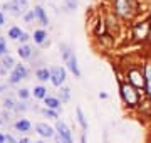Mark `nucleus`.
<instances>
[{"label": "nucleus", "instance_id": "f257e3e1", "mask_svg": "<svg viewBox=\"0 0 151 143\" xmlns=\"http://www.w3.org/2000/svg\"><path fill=\"white\" fill-rule=\"evenodd\" d=\"M60 54H62L65 64H67V67L70 71L74 72L76 76H81V71H79V66H77V57H76L74 51L70 49L67 44H62L60 46Z\"/></svg>", "mask_w": 151, "mask_h": 143}, {"label": "nucleus", "instance_id": "f03ea898", "mask_svg": "<svg viewBox=\"0 0 151 143\" xmlns=\"http://www.w3.org/2000/svg\"><path fill=\"white\" fill-rule=\"evenodd\" d=\"M116 12L124 19H129L136 12V0H116Z\"/></svg>", "mask_w": 151, "mask_h": 143}, {"label": "nucleus", "instance_id": "7ed1b4c3", "mask_svg": "<svg viewBox=\"0 0 151 143\" xmlns=\"http://www.w3.org/2000/svg\"><path fill=\"white\" fill-rule=\"evenodd\" d=\"M27 7H29L27 0H12V2L4 4V10L12 14L14 17H20L27 12Z\"/></svg>", "mask_w": 151, "mask_h": 143}, {"label": "nucleus", "instance_id": "20e7f679", "mask_svg": "<svg viewBox=\"0 0 151 143\" xmlns=\"http://www.w3.org/2000/svg\"><path fill=\"white\" fill-rule=\"evenodd\" d=\"M121 96L123 99L128 103L129 106H136L138 101H139V96H138V91H136L131 84H121Z\"/></svg>", "mask_w": 151, "mask_h": 143}, {"label": "nucleus", "instance_id": "39448f33", "mask_svg": "<svg viewBox=\"0 0 151 143\" xmlns=\"http://www.w3.org/2000/svg\"><path fill=\"white\" fill-rule=\"evenodd\" d=\"M25 77H27V69L22 66V64H15V67H14L10 77H9V83H10V84H17L20 79H25Z\"/></svg>", "mask_w": 151, "mask_h": 143}, {"label": "nucleus", "instance_id": "423d86ee", "mask_svg": "<svg viewBox=\"0 0 151 143\" xmlns=\"http://www.w3.org/2000/svg\"><path fill=\"white\" fill-rule=\"evenodd\" d=\"M50 81H52L54 86L59 88L60 84L65 81V71L62 69V67H59V66H54L52 69H50Z\"/></svg>", "mask_w": 151, "mask_h": 143}, {"label": "nucleus", "instance_id": "0eeeda50", "mask_svg": "<svg viewBox=\"0 0 151 143\" xmlns=\"http://www.w3.org/2000/svg\"><path fill=\"white\" fill-rule=\"evenodd\" d=\"M129 81L134 84L136 88H145L146 86V79L143 77V74H141L139 71H136V69L129 71Z\"/></svg>", "mask_w": 151, "mask_h": 143}, {"label": "nucleus", "instance_id": "6e6552de", "mask_svg": "<svg viewBox=\"0 0 151 143\" xmlns=\"http://www.w3.org/2000/svg\"><path fill=\"white\" fill-rule=\"evenodd\" d=\"M35 130H37V133L40 136H45V138L54 136V130L49 126V125H45V123H37L35 125Z\"/></svg>", "mask_w": 151, "mask_h": 143}, {"label": "nucleus", "instance_id": "1a4fd4ad", "mask_svg": "<svg viewBox=\"0 0 151 143\" xmlns=\"http://www.w3.org/2000/svg\"><path fill=\"white\" fill-rule=\"evenodd\" d=\"M45 105H47V108H50V110H59L60 108V99L59 98H52V96H45Z\"/></svg>", "mask_w": 151, "mask_h": 143}, {"label": "nucleus", "instance_id": "9d476101", "mask_svg": "<svg viewBox=\"0 0 151 143\" xmlns=\"http://www.w3.org/2000/svg\"><path fill=\"white\" fill-rule=\"evenodd\" d=\"M55 130L59 131V135H62V136H65V138H69V140H72V138H70V130L65 126L62 121H57V125H55Z\"/></svg>", "mask_w": 151, "mask_h": 143}, {"label": "nucleus", "instance_id": "9b49d317", "mask_svg": "<svg viewBox=\"0 0 151 143\" xmlns=\"http://www.w3.org/2000/svg\"><path fill=\"white\" fill-rule=\"evenodd\" d=\"M0 64H2V72L5 71V69H14L15 67V62H14V57L12 56H5Z\"/></svg>", "mask_w": 151, "mask_h": 143}, {"label": "nucleus", "instance_id": "f8f14e48", "mask_svg": "<svg viewBox=\"0 0 151 143\" xmlns=\"http://www.w3.org/2000/svg\"><path fill=\"white\" fill-rule=\"evenodd\" d=\"M34 12H35V17L40 20V24H42V25H47L49 19H47V15H45V12H44L42 7H35V10H34Z\"/></svg>", "mask_w": 151, "mask_h": 143}, {"label": "nucleus", "instance_id": "ddd939ff", "mask_svg": "<svg viewBox=\"0 0 151 143\" xmlns=\"http://www.w3.org/2000/svg\"><path fill=\"white\" fill-rule=\"evenodd\" d=\"M19 56H20L22 59H29V57L32 56V47L27 46V44L20 46V47H19Z\"/></svg>", "mask_w": 151, "mask_h": 143}, {"label": "nucleus", "instance_id": "4468645a", "mask_svg": "<svg viewBox=\"0 0 151 143\" xmlns=\"http://www.w3.org/2000/svg\"><path fill=\"white\" fill-rule=\"evenodd\" d=\"M15 128L19 131H29L30 130V121L29 120H20L15 123Z\"/></svg>", "mask_w": 151, "mask_h": 143}, {"label": "nucleus", "instance_id": "2eb2a0df", "mask_svg": "<svg viewBox=\"0 0 151 143\" xmlns=\"http://www.w3.org/2000/svg\"><path fill=\"white\" fill-rule=\"evenodd\" d=\"M45 39H47L45 30H35V32H34V40H35L37 44H44V42H45Z\"/></svg>", "mask_w": 151, "mask_h": 143}, {"label": "nucleus", "instance_id": "dca6fc26", "mask_svg": "<svg viewBox=\"0 0 151 143\" xmlns=\"http://www.w3.org/2000/svg\"><path fill=\"white\" fill-rule=\"evenodd\" d=\"M37 77L40 79V81H49V79H50V69H45V67L39 69V71H37Z\"/></svg>", "mask_w": 151, "mask_h": 143}, {"label": "nucleus", "instance_id": "f3484780", "mask_svg": "<svg viewBox=\"0 0 151 143\" xmlns=\"http://www.w3.org/2000/svg\"><path fill=\"white\" fill-rule=\"evenodd\" d=\"M76 113H77V121H79V125L82 126V130H87V121H86V118H84L82 110H81V108H77V110H76Z\"/></svg>", "mask_w": 151, "mask_h": 143}, {"label": "nucleus", "instance_id": "a211bd4d", "mask_svg": "<svg viewBox=\"0 0 151 143\" xmlns=\"http://www.w3.org/2000/svg\"><path fill=\"white\" fill-rule=\"evenodd\" d=\"M34 96L39 99H45V96H47V89L44 88V86H37V88L34 89Z\"/></svg>", "mask_w": 151, "mask_h": 143}, {"label": "nucleus", "instance_id": "6ab92c4d", "mask_svg": "<svg viewBox=\"0 0 151 143\" xmlns=\"http://www.w3.org/2000/svg\"><path fill=\"white\" fill-rule=\"evenodd\" d=\"M20 35H22L20 27H10V30H9V37H10V39L17 40V39H20Z\"/></svg>", "mask_w": 151, "mask_h": 143}, {"label": "nucleus", "instance_id": "aec40b11", "mask_svg": "<svg viewBox=\"0 0 151 143\" xmlns=\"http://www.w3.org/2000/svg\"><path fill=\"white\" fill-rule=\"evenodd\" d=\"M146 91L151 96V64L146 67Z\"/></svg>", "mask_w": 151, "mask_h": 143}, {"label": "nucleus", "instance_id": "412c9836", "mask_svg": "<svg viewBox=\"0 0 151 143\" xmlns=\"http://www.w3.org/2000/svg\"><path fill=\"white\" fill-rule=\"evenodd\" d=\"M59 96H60V101H69V98H70V94H69V89L67 88H62L60 89V93H59Z\"/></svg>", "mask_w": 151, "mask_h": 143}, {"label": "nucleus", "instance_id": "4be33fe9", "mask_svg": "<svg viewBox=\"0 0 151 143\" xmlns=\"http://www.w3.org/2000/svg\"><path fill=\"white\" fill-rule=\"evenodd\" d=\"M65 7H67V10H74V9H77V2L76 0H65Z\"/></svg>", "mask_w": 151, "mask_h": 143}, {"label": "nucleus", "instance_id": "5701e85b", "mask_svg": "<svg viewBox=\"0 0 151 143\" xmlns=\"http://www.w3.org/2000/svg\"><path fill=\"white\" fill-rule=\"evenodd\" d=\"M7 54V42L4 39H0V56H5Z\"/></svg>", "mask_w": 151, "mask_h": 143}, {"label": "nucleus", "instance_id": "b1692460", "mask_svg": "<svg viewBox=\"0 0 151 143\" xmlns=\"http://www.w3.org/2000/svg\"><path fill=\"white\" fill-rule=\"evenodd\" d=\"M55 142H57V143H72V140L62 136V135H57V136H55Z\"/></svg>", "mask_w": 151, "mask_h": 143}, {"label": "nucleus", "instance_id": "393cba45", "mask_svg": "<svg viewBox=\"0 0 151 143\" xmlns=\"http://www.w3.org/2000/svg\"><path fill=\"white\" fill-rule=\"evenodd\" d=\"M44 113H45L49 118H54V120H57V113H55V110H50V108H47Z\"/></svg>", "mask_w": 151, "mask_h": 143}, {"label": "nucleus", "instance_id": "a878e982", "mask_svg": "<svg viewBox=\"0 0 151 143\" xmlns=\"http://www.w3.org/2000/svg\"><path fill=\"white\" fill-rule=\"evenodd\" d=\"M4 106H5V108H9V110H12V108H15V103H14V101H12V99L9 98V99H5Z\"/></svg>", "mask_w": 151, "mask_h": 143}, {"label": "nucleus", "instance_id": "bb28decb", "mask_svg": "<svg viewBox=\"0 0 151 143\" xmlns=\"http://www.w3.org/2000/svg\"><path fill=\"white\" fill-rule=\"evenodd\" d=\"M34 17H35V12H34V10H30V12H27V14L24 15V19H25L27 22H30V20L34 19Z\"/></svg>", "mask_w": 151, "mask_h": 143}, {"label": "nucleus", "instance_id": "cd10ccee", "mask_svg": "<svg viewBox=\"0 0 151 143\" xmlns=\"http://www.w3.org/2000/svg\"><path fill=\"white\" fill-rule=\"evenodd\" d=\"M19 96H20L22 99H27L29 98V89H20V91H19Z\"/></svg>", "mask_w": 151, "mask_h": 143}, {"label": "nucleus", "instance_id": "c85d7f7f", "mask_svg": "<svg viewBox=\"0 0 151 143\" xmlns=\"http://www.w3.org/2000/svg\"><path fill=\"white\" fill-rule=\"evenodd\" d=\"M29 39H30V37H29V34L22 32V35H20V42H27Z\"/></svg>", "mask_w": 151, "mask_h": 143}, {"label": "nucleus", "instance_id": "c756f323", "mask_svg": "<svg viewBox=\"0 0 151 143\" xmlns=\"http://www.w3.org/2000/svg\"><path fill=\"white\" fill-rule=\"evenodd\" d=\"M15 110H19V111H25V110H27V106L24 105V103H19V105L15 106Z\"/></svg>", "mask_w": 151, "mask_h": 143}, {"label": "nucleus", "instance_id": "7c9ffc66", "mask_svg": "<svg viewBox=\"0 0 151 143\" xmlns=\"http://www.w3.org/2000/svg\"><path fill=\"white\" fill-rule=\"evenodd\" d=\"M5 142H7V143H17L15 140H14V138L10 136V135H7V136H5Z\"/></svg>", "mask_w": 151, "mask_h": 143}, {"label": "nucleus", "instance_id": "2f4dec72", "mask_svg": "<svg viewBox=\"0 0 151 143\" xmlns=\"http://www.w3.org/2000/svg\"><path fill=\"white\" fill-rule=\"evenodd\" d=\"M5 24V15H4V12H0V25H4Z\"/></svg>", "mask_w": 151, "mask_h": 143}, {"label": "nucleus", "instance_id": "473e14b6", "mask_svg": "<svg viewBox=\"0 0 151 143\" xmlns=\"http://www.w3.org/2000/svg\"><path fill=\"white\" fill-rule=\"evenodd\" d=\"M99 98H101V99H106V98H108V94H106V93H99Z\"/></svg>", "mask_w": 151, "mask_h": 143}, {"label": "nucleus", "instance_id": "72a5a7b5", "mask_svg": "<svg viewBox=\"0 0 151 143\" xmlns=\"http://www.w3.org/2000/svg\"><path fill=\"white\" fill-rule=\"evenodd\" d=\"M0 143H5V135H2V133H0Z\"/></svg>", "mask_w": 151, "mask_h": 143}, {"label": "nucleus", "instance_id": "f704fd0d", "mask_svg": "<svg viewBox=\"0 0 151 143\" xmlns=\"http://www.w3.org/2000/svg\"><path fill=\"white\" fill-rule=\"evenodd\" d=\"M17 143H30V142H29V140H27V138H22V140H20V142H17Z\"/></svg>", "mask_w": 151, "mask_h": 143}, {"label": "nucleus", "instance_id": "c9c22d12", "mask_svg": "<svg viewBox=\"0 0 151 143\" xmlns=\"http://www.w3.org/2000/svg\"><path fill=\"white\" fill-rule=\"evenodd\" d=\"M37 143H42V142H37Z\"/></svg>", "mask_w": 151, "mask_h": 143}]
</instances>
